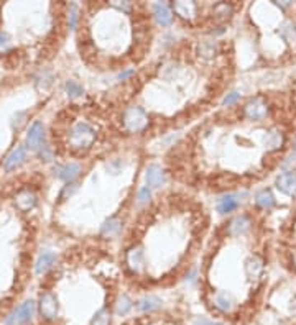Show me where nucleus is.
I'll return each mask as SVG.
<instances>
[{
	"label": "nucleus",
	"instance_id": "2f4dec72",
	"mask_svg": "<svg viewBox=\"0 0 296 325\" xmlns=\"http://www.w3.org/2000/svg\"><path fill=\"white\" fill-rule=\"evenodd\" d=\"M150 197H151V191H150V187L148 186H145V187H142L140 191H138V204H145V202H148L150 200Z\"/></svg>",
	"mask_w": 296,
	"mask_h": 325
},
{
	"label": "nucleus",
	"instance_id": "412c9836",
	"mask_svg": "<svg viewBox=\"0 0 296 325\" xmlns=\"http://www.w3.org/2000/svg\"><path fill=\"white\" fill-rule=\"evenodd\" d=\"M197 54L204 59H212L217 54V43L214 39H202L197 44Z\"/></svg>",
	"mask_w": 296,
	"mask_h": 325
},
{
	"label": "nucleus",
	"instance_id": "2eb2a0df",
	"mask_svg": "<svg viewBox=\"0 0 296 325\" xmlns=\"http://www.w3.org/2000/svg\"><path fill=\"white\" fill-rule=\"evenodd\" d=\"M263 273V260L260 256H250L249 260L245 261V274L249 281H257Z\"/></svg>",
	"mask_w": 296,
	"mask_h": 325
},
{
	"label": "nucleus",
	"instance_id": "aec40b11",
	"mask_svg": "<svg viewBox=\"0 0 296 325\" xmlns=\"http://www.w3.org/2000/svg\"><path fill=\"white\" fill-rule=\"evenodd\" d=\"M161 299H158L156 295H145L137 302V309L140 312H153L161 307Z\"/></svg>",
	"mask_w": 296,
	"mask_h": 325
},
{
	"label": "nucleus",
	"instance_id": "a19ab883",
	"mask_svg": "<svg viewBox=\"0 0 296 325\" xmlns=\"http://www.w3.org/2000/svg\"><path fill=\"white\" fill-rule=\"evenodd\" d=\"M295 148H296V141H295Z\"/></svg>",
	"mask_w": 296,
	"mask_h": 325
},
{
	"label": "nucleus",
	"instance_id": "6e6552de",
	"mask_svg": "<svg viewBox=\"0 0 296 325\" xmlns=\"http://www.w3.org/2000/svg\"><path fill=\"white\" fill-rule=\"evenodd\" d=\"M37 202H38L37 194H35L33 191H30V189L20 191L18 194L15 195V199H13V204H15V207H17L20 212H30L32 209H35Z\"/></svg>",
	"mask_w": 296,
	"mask_h": 325
},
{
	"label": "nucleus",
	"instance_id": "7c9ffc66",
	"mask_svg": "<svg viewBox=\"0 0 296 325\" xmlns=\"http://www.w3.org/2000/svg\"><path fill=\"white\" fill-rule=\"evenodd\" d=\"M38 156L41 158V160H44V161H49L53 158V150H51V146H48V145H41L38 148Z\"/></svg>",
	"mask_w": 296,
	"mask_h": 325
},
{
	"label": "nucleus",
	"instance_id": "f03ea898",
	"mask_svg": "<svg viewBox=\"0 0 296 325\" xmlns=\"http://www.w3.org/2000/svg\"><path fill=\"white\" fill-rule=\"evenodd\" d=\"M122 120H123V127H125L127 131L138 133V131H143L148 127V122H150V118H148L147 112L143 110L142 107L132 105V107L125 108Z\"/></svg>",
	"mask_w": 296,
	"mask_h": 325
},
{
	"label": "nucleus",
	"instance_id": "f257e3e1",
	"mask_svg": "<svg viewBox=\"0 0 296 325\" xmlns=\"http://www.w3.org/2000/svg\"><path fill=\"white\" fill-rule=\"evenodd\" d=\"M94 140H96V131L91 125L84 122L76 123L68 136V143L73 150H87V148L92 146Z\"/></svg>",
	"mask_w": 296,
	"mask_h": 325
},
{
	"label": "nucleus",
	"instance_id": "7ed1b4c3",
	"mask_svg": "<svg viewBox=\"0 0 296 325\" xmlns=\"http://www.w3.org/2000/svg\"><path fill=\"white\" fill-rule=\"evenodd\" d=\"M38 312L46 322H54L59 314V304L56 295L53 292H48V291L46 292H41L38 299Z\"/></svg>",
	"mask_w": 296,
	"mask_h": 325
},
{
	"label": "nucleus",
	"instance_id": "4be33fe9",
	"mask_svg": "<svg viewBox=\"0 0 296 325\" xmlns=\"http://www.w3.org/2000/svg\"><path fill=\"white\" fill-rule=\"evenodd\" d=\"M237 207H239V200H237L235 195H224L221 197L219 202H217V210H219V214L225 215V214H230V212H234Z\"/></svg>",
	"mask_w": 296,
	"mask_h": 325
},
{
	"label": "nucleus",
	"instance_id": "9b49d317",
	"mask_svg": "<svg viewBox=\"0 0 296 325\" xmlns=\"http://www.w3.org/2000/svg\"><path fill=\"white\" fill-rule=\"evenodd\" d=\"M145 179H147V184L150 189H156V187H161L163 184H165L166 176H165V171L161 169V166L150 164L145 171Z\"/></svg>",
	"mask_w": 296,
	"mask_h": 325
},
{
	"label": "nucleus",
	"instance_id": "a211bd4d",
	"mask_svg": "<svg viewBox=\"0 0 296 325\" xmlns=\"http://www.w3.org/2000/svg\"><path fill=\"white\" fill-rule=\"evenodd\" d=\"M250 225L252 224H250L249 217L239 215L229 224V228H227V231H229V235H232V236H240V235H245L247 231L250 230Z\"/></svg>",
	"mask_w": 296,
	"mask_h": 325
},
{
	"label": "nucleus",
	"instance_id": "58836bf2",
	"mask_svg": "<svg viewBox=\"0 0 296 325\" xmlns=\"http://www.w3.org/2000/svg\"><path fill=\"white\" fill-rule=\"evenodd\" d=\"M276 3L281 5V7H288V5H290V2H276Z\"/></svg>",
	"mask_w": 296,
	"mask_h": 325
},
{
	"label": "nucleus",
	"instance_id": "b1692460",
	"mask_svg": "<svg viewBox=\"0 0 296 325\" xmlns=\"http://www.w3.org/2000/svg\"><path fill=\"white\" fill-rule=\"evenodd\" d=\"M255 204L261 207V209H271L275 205V197L268 189L260 191L255 197Z\"/></svg>",
	"mask_w": 296,
	"mask_h": 325
},
{
	"label": "nucleus",
	"instance_id": "473e14b6",
	"mask_svg": "<svg viewBox=\"0 0 296 325\" xmlns=\"http://www.w3.org/2000/svg\"><path fill=\"white\" fill-rule=\"evenodd\" d=\"M77 187H79L77 182H68V186L64 187L63 192H61V199H66L68 195H73L74 192L77 191Z\"/></svg>",
	"mask_w": 296,
	"mask_h": 325
},
{
	"label": "nucleus",
	"instance_id": "c85d7f7f",
	"mask_svg": "<svg viewBox=\"0 0 296 325\" xmlns=\"http://www.w3.org/2000/svg\"><path fill=\"white\" fill-rule=\"evenodd\" d=\"M280 34L288 43L296 41V27L291 22H283V23L280 25Z\"/></svg>",
	"mask_w": 296,
	"mask_h": 325
},
{
	"label": "nucleus",
	"instance_id": "cd10ccee",
	"mask_svg": "<svg viewBox=\"0 0 296 325\" xmlns=\"http://www.w3.org/2000/svg\"><path fill=\"white\" fill-rule=\"evenodd\" d=\"M64 91H66V94L71 98H76V97H81L84 94V87L77 81L69 79V81H66V84H64Z\"/></svg>",
	"mask_w": 296,
	"mask_h": 325
},
{
	"label": "nucleus",
	"instance_id": "f8f14e48",
	"mask_svg": "<svg viewBox=\"0 0 296 325\" xmlns=\"http://www.w3.org/2000/svg\"><path fill=\"white\" fill-rule=\"evenodd\" d=\"M276 187L280 192H283L286 195H295L296 194V172L286 171L283 174L278 176L276 179Z\"/></svg>",
	"mask_w": 296,
	"mask_h": 325
},
{
	"label": "nucleus",
	"instance_id": "1a4fd4ad",
	"mask_svg": "<svg viewBox=\"0 0 296 325\" xmlns=\"http://www.w3.org/2000/svg\"><path fill=\"white\" fill-rule=\"evenodd\" d=\"M44 141V125L39 120L33 122L27 133V148L30 150H38Z\"/></svg>",
	"mask_w": 296,
	"mask_h": 325
},
{
	"label": "nucleus",
	"instance_id": "c9c22d12",
	"mask_svg": "<svg viewBox=\"0 0 296 325\" xmlns=\"http://www.w3.org/2000/svg\"><path fill=\"white\" fill-rule=\"evenodd\" d=\"M112 5L115 8L120 10V12H123V13H130V3H128V2H117V0H115V2H112Z\"/></svg>",
	"mask_w": 296,
	"mask_h": 325
},
{
	"label": "nucleus",
	"instance_id": "bb28decb",
	"mask_svg": "<svg viewBox=\"0 0 296 325\" xmlns=\"http://www.w3.org/2000/svg\"><path fill=\"white\" fill-rule=\"evenodd\" d=\"M132 299L128 297V295H120L118 297V300H117V304H115V314L118 315V317H123V315H127L128 312H130V309H132Z\"/></svg>",
	"mask_w": 296,
	"mask_h": 325
},
{
	"label": "nucleus",
	"instance_id": "39448f33",
	"mask_svg": "<svg viewBox=\"0 0 296 325\" xmlns=\"http://www.w3.org/2000/svg\"><path fill=\"white\" fill-rule=\"evenodd\" d=\"M244 115L249 120H263L268 115V105L261 97H255L247 102V105L244 107Z\"/></svg>",
	"mask_w": 296,
	"mask_h": 325
},
{
	"label": "nucleus",
	"instance_id": "a878e982",
	"mask_svg": "<svg viewBox=\"0 0 296 325\" xmlns=\"http://www.w3.org/2000/svg\"><path fill=\"white\" fill-rule=\"evenodd\" d=\"M265 145L268 150H278V148L283 145V136H281V133L276 130L268 131L265 138Z\"/></svg>",
	"mask_w": 296,
	"mask_h": 325
},
{
	"label": "nucleus",
	"instance_id": "20e7f679",
	"mask_svg": "<svg viewBox=\"0 0 296 325\" xmlns=\"http://www.w3.org/2000/svg\"><path fill=\"white\" fill-rule=\"evenodd\" d=\"M35 310H37V304L33 300H25L23 304H20L12 314L5 319L7 325H27L30 320L33 319Z\"/></svg>",
	"mask_w": 296,
	"mask_h": 325
},
{
	"label": "nucleus",
	"instance_id": "6ab92c4d",
	"mask_svg": "<svg viewBox=\"0 0 296 325\" xmlns=\"http://www.w3.org/2000/svg\"><path fill=\"white\" fill-rule=\"evenodd\" d=\"M232 13H234V8L227 2L216 3L214 8H212V18L217 20V22H227V20H230Z\"/></svg>",
	"mask_w": 296,
	"mask_h": 325
},
{
	"label": "nucleus",
	"instance_id": "e433bc0d",
	"mask_svg": "<svg viewBox=\"0 0 296 325\" xmlns=\"http://www.w3.org/2000/svg\"><path fill=\"white\" fill-rule=\"evenodd\" d=\"M194 325H221V324H217V322H214V320H211L207 317H197L194 320Z\"/></svg>",
	"mask_w": 296,
	"mask_h": 325
},
{
	"label": "nucleus",
	"instance_id": "0eeeda50",
	"mask_svg": "<svg viewBox=\"0 0 296 325\" xmlns=\"http://www.w3.org/2000/svg\"><path fill=\"white\" fill-rule=\"evenodd\" d=\"M212 304H214V307L217 310L227 314L235 307L237 302H235L234 294H232L230 291H217V292L212 295Z\"/></svg>",
	"mask_w": 296,
	"mask_h": 325
},
{
	"label": "nucleus",
	"instance_id": "ddd939ff",
	"mask_svg": "<svg viewBox=\"0 0 296 325\" xmlns=\"http://www.w3.org/2000/svg\"><path fill=\"white\" fill-rule=\"evenodd\" d=\"M125 260H127V264L133 273H140L142 268H143V250L142 246H132L128 248L127 255H125Z\"/></svg>",
	"mask_w": 296,
	"mask_h": 325
},
{
	"label": "nucleus",
	"instance_id": "5701e85b",
	"mask_svg": "<svg viewBox=\"0 0 296 325\" xmlns=\"http://www.w3.org/2000/svg\"><path fill=\"white\" fill-rule=\"evenodd\" d=\"M120 225H122V222L115 219V217H112V219L104 222V225L101 228V235L106 236V238H112V236H115L118 231H120Z\"/></svg>",
	"mask_w": 296,
	"mask_h": 325
},
{
	"label": "nucleus",
	"instance_id": "72a5a7b5",
	"mask_svg": "<svg viewBox=\"0 0 296 325\" xmlns=\"http://www.w3.org/2000/svg\"><path fill=\"white\" fill-rule=\"evenodd\" d=\"M76 22H77V7L76 5H71V8H69V28L71 30L76 28Z\"/></svg>",
	"mask_w": 296,
	"mask_h": 325
},
{
	"label": "nucleus",
	"instance_id": "f3484780",
	"mask_svg": "<svg viewBox=\"0 0 296 325\" xmlns=\"http://www.w3.org/2000/svg\"><path fill=\"white\" fill-rule=\"evenodd\" d=\"M79 172H81V164H77V162H69V164L54 167V174L66 182H73V179L77 177Z\"/></svg>",
	"mask_w": 296,
	"mask_h": 325
},
{
	"label": "nucleus",
	"instance_id": "ea45409f",
	"mask_svg": "<svg viewBox=\"0 0 296 325\" xmlns=\"http://www.w3.org/2000/svg\"><path fill=\"white\" fill-rule=\"evenodd\" d=\"M293 263H295V268H296V251L293 253Z\"/></svg>",
	"mask_w": 296,
	"mask_h": 325
},
{
	"label": "nucleus",
	"instance_id": "f704fd0d",
	"mask_svg": "<svg viewBox=\"0 0 296 325\" xmlns=\"http://www.w3.org/2000/svg\"><path fill=\"white\" fill-rule=\"evenodd\" d=\"M240 98V94H237V92H230V94H227V96L224 97V100H222V103H224V105H232V103H235L237 100H239Z\"/></svg>",
	"mask_w": 296,
	"mask_h": 325
},
{
	"label": "nucleus",
	"instance_id": "dca6fc26",
	"mask_svg": "<svg viewBox=\"0 0 296 325\" xmlns=\"http://www.w3.org/2000/svg\"><path fill=\"white\" fill-rule=\"evenodd\" d=\"M54 261H56V255H54L53 251H43V253L38 256V260L35 261V273L38 276L44 274L46 271L51 269Z\"/></svg>",
	"mask_w": 296,
	"mask_h": 325
},
{
	"label": "nucleus",
	"instance_id": "4468645a",
	"mask_svg": "<svg viewBox=\"0 0 296 325\" xmlns=\"http://www.w3.org/2000/svg\"><path fill=\"white\" fill-rule=\"evenodd\" d=\"M153 17H155L158 25H161V27H170L173 23V10L168 7L166 3L158 2L153 5Z\"/></svg>",
	"mask_w": 296,
	"mask_h": 325
},
{
	"label": "nucleus",
	"instance_id": "9d476101",
	"mask_svg": "<svg viewBox=\"0 0 296 325\" xmlns=\"http://www.w3.org/2000/svg\"><path fill=\"white\" fill-rule=\"evenodd\" d=\"M171 10L178 17L185 20H194L197 17V5L196 2H185V0H178L171 3Z\"/></svg>",
	"mask_w": 296,
	"mask_h": 325
},
{
	"label": "nucleus",
	"instance_id": "423d86ee",
	"mask_svg": "<svg viewBox=\"0 0 296 325\" xmlns=\"http://www.w3.org/2000/svg\"><path fill=\"white\" fill-rule=\"evenodd\" d=\"M27 160V146H17L8 153L3 160V171L12 172L17 167H20Z\"/></svg>",
	"mask_w": 296,
	"mask_h": 325
},
{
	"label": "nucleus",
	"instance_id": "393cba45",
	"mask_svg": "<svg viewBox=\"0 0 296 325\" xmlns=\"http://www.w3.org/2000/svg\"><path fill=\"white\" fill-rule=\"evenodd\" d=\"M112 324V315H111V310L102 307L99 309L94 317L91 320V325H111Z\"/></svg>",
	"mask_w": 296,
	"mask_h": 325
},
{
	"label": "nucleus",
	"instance_id": "c756f323",
	"mask_svg": "<svg viewBox=\"0 0 296 325\" xmlns=\"http://www.w3.org/2000/svg\"><path fill=\"white\" fill-rule=\"evenodd\" d=\"M12 48V41H10V36L7 33L0 32V54H5L10 51Z\"/></svg>",
	"mask_w": 296,
	"mask_h": 325
},
{
	"label": "nucleus",
	"instance_id": "4c0bfd02",
	"mask_svg": "<svg viewBox=\"0 0 296 325\" xmlns=\"http://www.w3.org/2000/svg\"><path fill=\"white\" fill-rule=\"evenodd\" d=\"M133 72H135V69H127V71H122L117 77H118V81H125V79L130 77Z\"/></svg>",
	"mask_w": 296,
	"mask_h": 325
}]
</instances>
